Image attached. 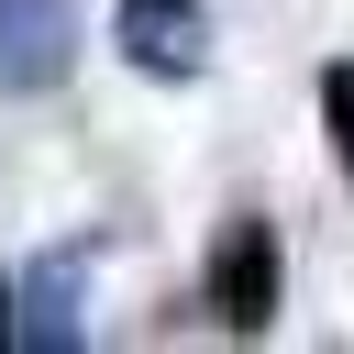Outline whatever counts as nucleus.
<instances>
[{
    "mask_svg": "<svg viewBox=\"0 0 354 354\" xmlns=\"http://www.w3.org/2000/svg\"><path fill=\"white\" fill-rule=\"evenodd\" d=\"M11 343H22V354L88 343V254H77V243H55V254H33V266L11 277Z\"/></svg>",
    "mask_w": 354,
    "mask_h": 354,
    "instance_id": "3",
    "label": "nucleus"
},
{
    "mask_svg": "<svg viewBox=\"0 0 354 354\" xmlns=\"http://www.w3.org/2000/svg\"><path fill=\"white\" fill-rule=\"evenodd\" d=\"M111 44H122L133 77H166V88L210 77V55H221L210 0H111Z\"/></svg>",
    "mask_w": 354,
    "mask_h": 354,
    "instance_id": "2",
    "label": "nucleus"
},
{
    "mask_svg": "<svg viewBox=\"0 0 354 354\" xmlns=\"http://www.w3.org/2000/svg\"><path fill=\"white\" fill-rule=\"evenodd\" d=\"M321 133H332V166H343V188H354V55L321 66Z\"/></svg>",
    "mask_w": 354,
    "mask_h": 354,
    "instance_id": "5",
    "label": "nucleus"
},
{
    "mask_svg": "<svg viewBox=\"0 0 354 354\" xmlns=\"http://www.w3.org/2000/svg\"><path fill=\"white\" fill-rule=\"evenodd\" d=\"M277 288H288V243H277V221H266V210H221L210 266H199V310H210L232 343H254V332L277 321Z\"/></svg>",
    "mask_w": 354,
    "mask_h": 354,
    "instance_id": "1",
    "label": "nucleus"
},
{
    "mask_svg": "<svg viewBox=\"0 0 354 354\" xmlns=\"http://www.w3.org/2000/svg\"><path fill=\"white\" fill-rule=\"evenodd\" d=\"M77 66V0H0V88H55Z\"/></svg>",
    "mask_w": 354,
    "mask_h": 354,
    "instance_id": "4",
    "label": "nucleus"
}]
</instances>
